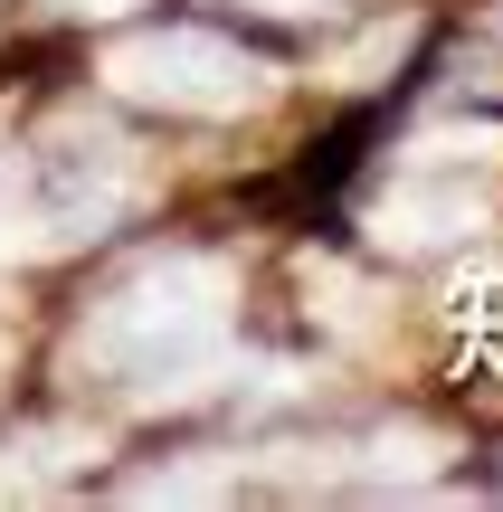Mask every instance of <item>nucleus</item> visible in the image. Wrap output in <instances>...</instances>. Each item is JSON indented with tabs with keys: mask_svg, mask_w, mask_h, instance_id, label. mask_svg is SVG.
<instances>
[{
	"mask_svg": "<svg viewBox=\"0 0 503 512\" xmlns=\"http://www.w3.org/2000/svg\"><path fill=\"white\" fill-rule=\"evenodd\" d=\"M86 361L133 380L143 399H190L228 361V266L219 256H152L95 304Z\"/></svg>",
	"mask_w": 503,
	"mask_h": 512,
	"instance_id": "nucleus-1",
	"label": "nucleus"
},
{
	"mask_svg": "<svg viewBox=\"0 0 503 512\" xmlns=\"http://www.w3.org/2000/svg\"><path fill=\"white\" fill-rule=\"evenodd\" d=\"M114 95L133 105H171V114H238L266 95V67L247 48H228L219 29H143L105 57Z\"/></svg>",
	"mask_w": 503,
	"mask_h": 512,
	"instance_id": "nucleus-2",
	"label": "nucleus"
},
{
	"mask_svg": "<svg viewBox=\"0 0 503 512\" xmlns=\"http://www.w3.org/2000/svg\"><path fill=\"white\" fill-rule=\"evenodd\" d=\"M494 219V190L485 181H399L390 200H380V238L390 247H447V238H475V228Z\"/></svg>",
	"mask_w": 503,
	"mask_h": 512,
	"instance_id": "nucleus-3",
	"label": "nucleus"
},
{
	"mask_svg": "<svg viewBox=\"0 0 503 512\" xmlns=\"http://www.w3.org/2000/svg\"><path fill=\"white\" fill-rule=\"evenodd\" d=\"M399 48H409V19H399V29H371V38H361V48H352V57L333 67V86H371V76L390 67Z\"/></svg>",
	"mask_w": 503,
	"mask_h": 512,
	"instance_id": "nucleus-4",
	"label": "nucleus"
},
{
	"mask_svg": "<svg viewBox=\"0 0 503 512\" xmlns=\"http://www.w3.org/2000/svg\"><path fill=\"white\" fill-rule=\"evenodd\" d=\"M57 10H76V19H114V10H133V0H57Z\"/></svg>",
	"mask_w": 503,
	"mask_h": 512,
	"instance_id": "nucleus-5",
	"label": "nucleus"
},
{
	"mask_svg": "<svg viewBox=\"0 0 503 512\" xmlns=\"http://www.w3.org/2000/svg\"><path fill=\"white\" fill-rule=\"evenodd\" d=\"M257 10H314V0H257Z\"/></svg>",
	"mask_w": 503,
	"mask_h": 512,
	"instance_id": "nucleus-6",
	"label": "nucleus"
}]
</instances>
